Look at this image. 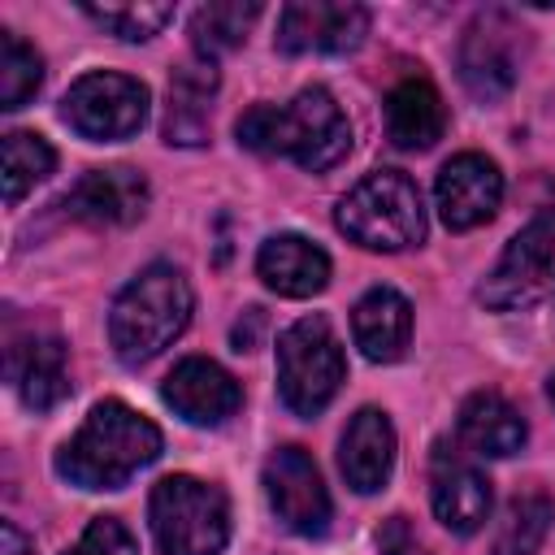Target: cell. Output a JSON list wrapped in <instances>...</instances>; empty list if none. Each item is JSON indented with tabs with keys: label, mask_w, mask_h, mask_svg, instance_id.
I'll return each instance as SVG.
<instances>
[{
	"label": "cell",
	"mask_w": 555,
	"mask_h": 555,
	"mask_svg": "<svg viewBox=\"0 0 555 555\" xmlns=\"http://www.w3.org/2000/svg\"><path fill=\"white\" fill-rule=\"evenodd\" d=\"M234 134L247 152L291 156L308 173H325L351 152V121L325 87H304L291 104H251Z\"/></svg>",
	"instance_id": "obj_1"
},
{
	"label": "cell",
	"mask_w": 555,
	"mask_h": 555,
	"mask_svg": "<svg viewBox=\"0 0 555 555\" xmlns=\"http://www.w3.org/2000/svg\"><path fill=\"white\" fill-rule=\"evenodd\" d=\"M160 447L165 438L143 412L121 399H104L56 451V473L82 490H121L139 468L160 455Z\"/></svg>",
	"instance_id": "obj_2"
},
{
	"label": "cell",
	"mask_w": 555,
	"mask_h": 555,
	"mask_svg": "<svg viewBox=\"0 0 555 555\" xmlns=\"http://www.w3.org/2000/svg\"><path fill=\"white\" fill-rule=\"evenodd\" d=\"M195 295L182 278V269L156 260L147 264L139 278H130L121 286V295L113 299L108 312V343L117 351L121 364H147L152 356H160L191 321Z\"/></svg>",
	"instance_id": "obj_3"
},
{
	"label": "cell",
	"mask_w": 555,
	"mask_h": 555,
	"mask_svg": "<svg viewBox=\"0 0 555 555\" xmlns=\"http://www.w3.org/2000/svg\"><path fill=\"white\" fill-rule=\"evenodd\" d=\"M338 230L369 251H403L425 238V204L408 173L373 169L364 173L334 212Z\"/></svg>",
	"instance_id": "obj_4"
},
{
	"label": "cell",
	"mask_w": 555,
	"mask_h": 555,
	"mask_svg": "<svg viewBox=\"0 0 555 555\" xmlns=\"http://www.w3.org/2000/svg\"><path fill=\"white\" fill-rule=\"evenodd\" d=\"M147 525L160 555H221L230 542V503L221 486L173 473L152 486Z\"/></svg>",
	"instance_id": "obj_5"
},
{
	"label": "cell",
	"mask_w": 555,
	"mask_h": 555,
	"mask_svg": "<svg viewBox=\"0 0 555 555\" xmlns=\"http://www.w3.org/2000/svg\"><path fill=\"white\" fill-rule=\"evenodd\" d=\"M347 360L325 317H299L278 338V390L295 416H317L343 386Z\"/></svg>",
	"instance_id": "obj_6"
},
{
	"label": "cell",
	"mask_w": 555,
	"mask_h": 555,
	"mask_svg": "<svg viewBox=\"0 0 555 555\" xmlns=\"http://www.w3.org/2000/svg\"><path fill=\"white\" fill-rule=\"evenodd\" d=\"M147 104H152V95H147V87L139 78L113 74V69H95V74H82L65 91L61 117L82 139L113 143V139H130V134L143 130Z\"/></svg>",
	"instance_id": "obj_7"
},
{
	"label": "cell",
	"mask_w": 555,
	"mask_h": 555,
	"mask_svg": "<svg viewBox=\"0 0 555 555\" xmlns=\"http://www.w3.org/2000/svg\"><path fill=\"white\" fill-rule=\"evenodd\" d=\"M520 26L503 9H481L460 39V82L473 100H503L520 74Z\"/></svg>",
	"instance_id": "obj_8"
},
{
	"label": "cell",
	"mask_w": 555,
	"mask_h": 555,
	"mask_svg": "<svg viewBox=\"0 0 555 555\" xmlns=\"http://www.w3.org/2000/svg\"><path fill=\"white\" fill-rule=\"evenodd\" d=\"M551 264H555V208H542L529 225H520L512 234L499 264L481 282V299L499 312L525 308L546 291Z\"/></svg>",
	"instance_id": "obj_9"
},
{
	"label": "cell",
	"mask_w": 555,
	"mask_h": 555,
	"mask_svg": "<svg viewBox=\"0 0 555 555\" xmlns=\"http://www.w3.org/2000/svg\"><path fill=\"white\" fill-rule=\"evenodd\" d=\"M264 494L291 533L317 538L330 529V490L304 447H278L264 460Z\"/></svg>",
	"instance_id": "obj_10"
},
{
	"label": "cell",
	"mask_w": 555,
	"mask_h": 555,
	"mask_svg": "<svg viewBox=\"0 0 555 555\" xmlns=\"http://www.w3.org/2000/svg\"><path fill=\"white\" fill-rule=\"evenodd\" d=\"M434 204L447 230H477L503 204V173L481 152H460L438 169Z\"/></svg>",
	"instance_id": "obj_11"
},
{
	"label": "cell",
	"mask_w": 555,
	"mask_h": 555,
	"mask_svg": "<svg viewBox=\"0 0 555 555\" xmlns=\"http://www.w3.org/2000/svg\"><path fill=\"white\" fill-rule=\"evenodd\" d=\"M369 35V9L347 0H295L278 17L282 52H356Z\"/></svg>",
	"instance_id": "obj_12"
},
{
	"label": "cell",
	"mask_w": 555,
	"mask_h": 555,
	"mask_svg": "<svg viewBox=\"0 0 555 555\" xmlns=\"http://www.w3.org/2000/svg\"><path fill=\"white\" fill-rule=\"evenodd\" d=\"M429 503H434V516L451 533L468 538L490 516V481L464 451L438 442L429 460Z\"/></svg>",
	"instance_id": "obj_13"
},
{
	"label": "cell",
	"mask_w": 555,
	"mask_h": 555,
	"mask_svg": "<svg viewBox=\"0 0 555 555\" xmlns=\"http://www.w3.org/2000/svg\"><path fill=\"white\" fill-rule=\"evenodd\" d=\"M65 217L87 225H130L147 208V178L130 165L87 169L61 199Z\"/></svg>",
	"instance_id": "obj_14"
},
{
	"label": "cell",
	"mask_w": 555,
	"mask_h": 555,
	"mask_svg": "<svg viewBox=\"0 0 555 555\" xmlns=\"http://www.w3.org/2000/svg\"><path fill=\"white\" fill-rule=\"evenodd\" d=\"M165 403L191 421V425H221L238 412L243 403V390L238 382L217 364V360H204V356H186L173 364V373L165 377L160 386Z\"/></svg>",
	"instance_id": "obj_15"
},
{
	"label": "cell",
	"mask_w": 555,
	"mask_h": 555,
	"mask_svg": "<svg viewBox=\"0 0 555 555\" xmlns=\"http://www.w3.org/2000/svg\"><path fill=\"white\" fill-rule=\"evenodd\" d=\"M4 373L9 386L22 395L26 408L48 412L69 395V373H65V347L56 334H26V338H9L4 351Z\"/></svg>",
	"instance_id": "obj_16"
},
{
	"label": "cell",
	"mask_w": 555,
	"mask_h": 555,
	"mask_svg": "<svg viewBox=\"0 0 555 555\" xmlns=\"http://www.w3.org/2000/svg\"><path fill=\"white\" fill-rule=\"evenodd\" d=\"M338 468L356 494H377L395 468V425L382 408H360L338 442Z\"/></svg>",
	"instance_id": "obj_17"
},
{
	"label": "cell",
	"mask_w": 555,
	"mask_h": 555,
	"mask_svg": "<svg viewBox=\"0 0 555 555\" xmlns=\"http://www.w3.org/2000/svg\"><path fill=\"white\" fill-rule=\"evenodd\" d=\"M351 338L364 360L395 364L412 338V304L395 286H373L351 308Z\"/></svg>",
	"instance_id": "obj_18"
},
{
	"label": "cell",
	"mask_w": 555,
	"mask_h": 555,
	"mask_svg": "<svg viewBox=\"0 0 555 555\" xmlns=\"http://www.w3.org/2000/svg\"><path fill=\"white\" fill-rule=\"evenodd\" d=\"M256 273L286 299H308L330 282V256L304 234H273L256 251Z\"/></svg>",
	"instance_id": "obj_19"
},
{
	"label": "cell",
	"mask_w": 555,
	"mask_h": 555,
	"mask_svg": "<svg viewBox=\"0 0 555 555\" xmlns=\"http://www.w3.org/2000/svg\"><path fill=\"white\" fill-rule=\"evenodd\" d=\"M217 95V65L208 56H191L169 78V104H165V143L195 147L208 139V113Z\"/></svg>",
	"instance_id": "obj_20"
},
{
	"label": "cell",
	"mask_w": 555,
	"mask_h": 555,
	"mask_svg": "<svg viewBox=\"0 0 555 555\" xmlns=\"http://www.w3.org/2000/svg\"><path fill=\"white\" fill-rule=\"evenodd\" d=\"M447 108L429 78H403L386 95V134L403 152H425L442 139Z\"/></svg>",
	"instance_id": "obj_21"
},
{
	"label": "cell",
	"mask_w": 555,
	"mask_h": 555,
	"mask_svg": "<svg viewBox=\"0 0 555 555\" xmlns=\"http://www.w3.org/2000/svg\"><path fill=\"white\" fill-rule=\"evenodd\" d=\"M525 416L499 395V390H477L460 403L455 416V438L473 451V455H516L525 447Z\"/></svg>",
	"instance_id": "obj_22"
},
{
	"label": "cell",
	"mask_w": 555,
	"mask_h": 555,
	"mask_svg": "<svg viewBox=\"0 0 555 555\" xmlns=\"http://www.w3.org/2000/svg\"><path fill=\"white\" fill-rule=\"evenodd\" d=\"M551 520H555V503L542 490L516 494L503 507V516H499V529H494L490 551L494 555H533L542 546V538L551 533Z\"/></svg>",
	"instance_id": "obj_23"
},
{
	"label": "cell",
	"mask_w": 555,
	"mask_h": 555,
	"mask_svg": "<svg viewBox=\"0 0 555 555\" xmlns=\"http://www.w3.org/2000/svg\"><path fill=\"white\" fill-rule=\"evenodd\" d=\"M0 182H4V204H17L26 191H35V182H43L56 169V152L43 134L35 130H13L4 134V152H0Z\"/></svg>",
	"instance_id": "obj_24"
},
{
	"label": "cell",
	"mask_w": 555,
	"mask_h": 555,
	"mask_svg": "<svg viewBox=\"0 0 555 555\" xmlns=\"http://www.w3.org/2000/svg\"><path fill=\"white\" fill-rule=\"evenodd\" d=\"M260 17V4L256 0H221V4H204L191 13V39H195V52L199 56H217V52H230L247 39L251 22Z\"/></svg>",
	"instance_id": "obj_25"
},
{
	"label": "cell",
	"mask_w": 555,
	"mask_h": 555,
	"mask_svg": "<svg viewBox=\"0 0 555 555\" xmlns=\"http://www.w3.org/2000/svg\"><path fill=\"white\" fill-rule=\"evenodd\" d=\"M43 82V56L17 39L13 30H0V108H22Z\"/></svg>",
	"instance_id": "obj_26"
},
{
	"label": "cell",
	"mask_w": 555,
	"mask_h": 555,
	"mask_svg": "<svg viewBox=\"0 0 555 555\" xmlns=\"http://www.w3.org/2000/svg\"><path fill=\"white\" fill-rule=\"evenodd\" d=\"M82 13L126 43H143L173 22V4H147V0H139V4L134 0L130 4H82Z\"/></svg>",
	"instance_id": "obj_27"
},
{
	"label": "cell",
	"mask_w": 555,
	"mask_h": 555,
	"mask_svg": "<svg viewBox=\"0 0 555 555\" xmlns=\"http://www.w3.org/2000/svg\"><path fill=\"white\" fill-rule=\"evenodd\" d=\"M65 555H139V542L117 516H95Z\"/></svg>",
	"instance_id": "obj_28"
},
{
	"label": "cell",
	"mask_w": 555,
	"mask_h": 555,
	"mask_svg": "<svg viewBox=\"0 0 555 555\" xmlns=\"http://www.w3.org/2000/svg\"><path fill=\"white\" fill-rule=\"evenodd\" d=\"M377 546H382V555H429L425 542L412 533V525H408L403 516H390V520L377 529Z\"/></svg>",
	"instance_id": "obj_29"
},
{
	"label": "cell",
	"mask_w": 555,
	"mask_h": 555,
	"mask_svg": "<svg viewBox=\"0 0 555 555\" xmlns=\"http://www.w3.org/2000/svg\"><path fill=\"white\" fill-rule=\"evenodd\" d=\"M0 555H30V542L13 520L0 525Z\"/></svg>",
	"instance_id": "obj_30"
},
{
	"label": "cell",
	"mask_w": 555,
	"mask_h": 555,
	"mask_svg": "<svg viewBox=\"0 0 555 555\" xmlns=\"http://www.w3.org/2000/svg\"><path fill=\"white\" fill-rule=\"evenodd\" d=\"M546 395H551V403H555V377H551V386H546Z\"/></svg>",
	"instance_id": "obj_31"
}]
</instances>
